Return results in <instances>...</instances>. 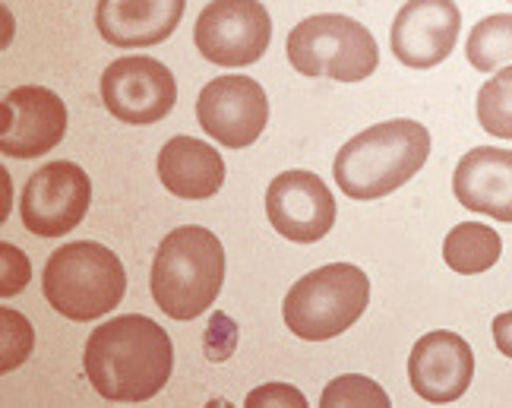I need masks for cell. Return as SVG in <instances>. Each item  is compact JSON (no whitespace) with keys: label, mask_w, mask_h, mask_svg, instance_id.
<instances>
[{"label":"cell","mask_w":512,"mask_h":408,"mask_svg":"<svg viewBox=\"0 0 512 408\" xmlns=\"http://www.w3.org/2000/svg\"><path fill=\"white\" fill-rule=\"evenodd\" d=\"M86 380L108 402H149L174 371V345L152 317L124 314L92 329L86 342Z\"/></svg>","instance_id":"1"},{"label":"cell","mask_w":512,"mask_h":408,"mask_svg":"<svg viewBox=\"0 0 512 408\" xmlns=\"http://www.w3.org/2000/svg\"><path fill=\"white\" fill-rule=\"evenodd\" d=\"M430 133L418 121H386L351 136L332 162V178L348 200H380L405 187L424 168Z\"/></svg>","instance_id":"2"},{"label":"cell","mask_w":512,"mask_h":408,"mask_svg":"<svg viewBox=\"0 0 512 408\" xmlns=\"http://www.w3.org/2000/svg\"><path fill=\"white\" fill-rule=\"evenodd\" d=\"M225 282V247L203 225L174 228L152 260V298L171 320H196L215 304Z\"/></svg>","instance_id":"3"},{"label":"cell","mask_w":512,"mask_h":408,"mask_svg":"<svg viewBox=\"0 0 512 408\" xmlns=\"http://www.w3.org/2000/svg\"><path fill=\"white\" fill-rule=\"evenodd\" d=\"M45 301L61 317L89 323L124 301L127 272L117 254L95 241H73L54 250L42 272Z\"/></svg>","instance_id":"4"},{"label":"cell","mask_w":512,"mask_h":408,"mask_svg":"<svg viewBox=\"0 0 512 408\" xmlns=\"http://www.w3.org/2000/svg\"><path fill=\"white\" fill-rule=\"evenodd\" d=\"M370 304V279L354 263H329L307 272L285 295V326L304 342L342 336L364 317Z\"/></svg>","instance_id":"5"},{"label":"cell","mask_w":512,"mask_h":408,"mask_svg":"<svg viewBox=\"0 0 512 408\" xmlns=\"http://www.w3.org/2000/svg\"><path fill=\"white\" fill-rule=\"evenodd\" d=\"M288 64L301 76H326L339 83H361L380 67V48L358 19L317 13L301 19L285 42Z\"/></svg>","instance_id":"6"},{"label":"cell","mask_w":512,"mask_h":408,"mask_svg":"<svg viewBox=\"0 0 512 408\" xmlns=\"http://www.w3.org/2000/svg\"><path fill=\"white\" fill-rule=\"evenodd\" d=\"M193 42L219 67H250L272 42V19L263 0H212L196 16Z\"/></svg>","instance_id":"7"},{"label":"cell","mask_w":512,"mask_h":408,"mask_svg":"<svg viewBox=\"0 0 512 408\" xmlns=\"http://www.w3.org/2000/svg\"><path fill=\"white\" fill-rule=\"evenodd\" d=\"M196 121L225 149H247L269 124V99L253 76H215L196 99Z\"/></svg>","instance_id":"8"},{"label":"cell","mask_w":512,"mask_h":408,"mask_svg":"<svg viewBox=\"0 0 512 408\" xmlns=\"http://www.w3.org/2000/svg\"><path fill=\"white\" fill-rule=\"evenodd\" d=\"M92 181L76 162H48L38 168L19 203L23 225L38 238H61L86 219Z\"/></svg>","instance_id":"9"},{"label":"cell","mask_w":512,"mask_h":408,"mask_svg":"<svg viewBox=\"0 0 512 408\" xmlns=\"http://www.w3.org/2000/svg\"><path fill=\"white\" fill-rule=\"evenodd\" d=\"M102 102L117 121L149 127L171 114L177 102V83L171 70L155 57H117L102 73Z\"/></svg>","instance_id":"10"},{"label":"cell","mask_w":512,"mask_h":408,"mask_svg":"<svg viewBox=\"0 0 512 408\" xmlns=\"http://www.w3.org/2000/svg\"><path fill=\"white\" fill-rule=\"evenodd\" d=\"M269 225L294 244H317L336 225V197L313 171H282L266 190Z\"/></svg>","instance_id":"11"},{"label":"cell","mask_w":512,"mask_h":408,"mask_svg":"<svg viewBox=\"0 0 512 408\" xmlns=\"http://www.w3.org/2000/svg\"><path fill=\"white\" fill-rule=\"evenodd\" d=\"M67 133V105L45 86H19L4 95L0 152L13 159H38L61 146Z\"/></svg>","instance_id":"12"},{"label":"cell","mask_w":512,"mask_h":408,"mask_svg":"<svg viewBox=\"0 0 512 408\" xmlns=\"http://www.w3.org/2000/svg\"><path fill=\"white\" fill-rule=\"evenodd\" d=\"M462 32L456 0H408L389 32L392 54L411 70H430L452 54Z\"/></svg>","instance_id":"13"},{"label":"cell","mask_w":512,"mask_h":408,"mask_svg":"<svg viewBox=\"0 0 512 408\" xmlns=\"http://www.w3.org/2000/svg\"><path fill=\"white\" fill-rule=\"evenodd\" d=\"M475 377V355L459 333H427L408 355V380L424 402L446 405L465 396Z\"/></svg>","instance_id":"14"},{"label":"cell","mask_w":512,"mask_h":408,"mask_svg":"<svg viewBox=\"0 0 512 408\" xmlns=\"http://www.w3.org/2000/svg\"><path fill=\"white\" fill-rule=\"evenodd\" d=\"M187 0H98L95 26L111 48L162 45L181 26Z\"/></svg>","instance_id":"15"},{"label":"cell","mask_w":512,"mask_h":408,"mask_svg":"<svg viewBox=\"0 0 512 408\" xmlns=\"http://www.w3.org/2000/svg\"><path fill=\"white\" fill-rule=\"evenodd\" d=\"M456 200L497 222H512V152L497 146H475L465 152L452 174Z\"/></svg>","instance_id":"16"},{"label":"cell","mask_w":512,"mask_h":408,"mask_svg":"<svg viewBox=\"0 0 512 408\" xmlns=\"http://www.w3.org/2000/svg\"><path fill=\"white\" fill-rule=\"evenodd\" d=\"M159 178L181 200H212L225 184V159L196 136H171L159 152Z\"/></svg>","instance_id":"17"},{"label":"cell","mask_w":512,"mask_h":408,"mask_svg":"<svg viewBox=\"0 0 512 408\" xmlns=\"http://www.w3.org/2000/svg\"><path fill=\"white\" fill-rule=\"evenodd\" d=\"M503 254V238L481 222H462L443 241V260L459 276H481Z\"/></svg>","instance_id":"18"},{"label":"cell","mask_w":512,"mask_h":408,"mask_svg":"<svg viewBox=\"0 0 512 408\" xmlns=\"http://www.w3.org/2000/svg\"><path fill=\"white\" fill-rule=\"evenodd\" d=\"M468 64L481 73H494L512 64V13L484 16L468 35Z\"/></svg>","instance_id":"19"},{"label":"cell","mask_w":512,"mask_h":408,"mask_svg":"<svg viewBox=\"0 0 512 408\" xmlns=\"http://www.w3.org/2000/svg\"><path fill=\"white\" fill-rule=\"evenodd\" d=\"M478 124L490 136L512 140V64L497 70L478 92Z\"/></svg>","instance_id":"20"},{"label":"cell","mask_w":512,"mask_h":408,"mask_svg":"<svg viewBox=\"0 0 512 408\" xmlns=\"http://www.w3.org/2000/svg\"><path fill=\"white\" fill-rule=\"evenodd\" d=\"M320 405L332 408V405H377V408H386L389 405V396L380 383H373L370 377H361V374H345L339 380H332L323 396H320Z\"/></svg>","instance_id":"21"},{"label":"cell","mask_w":512,"mask_h":408,"mask_svg":"<svg viewBox=\"0 0 512 408\" xmlns=\"http://www.w3.org/2000/svg\"><path fill=\"white\" fill-rule=\"evenodd\" d=\"M0 323H4V348H0V355H4V361H0V371H13V367H19L29 352H32V323L19 314V310H10L4 307L0 310Z\"/></svg>","instance_id":"22"},{"label":"cell","mask_w":512,"mask_h":408,"mask_svg":"<svg viewBox=\"0 0 512 408\" xmlns=\"http://www.w3.org/2000/svg\"><path fill=\"white\" fill-rule=\"evenodd\" d=\"M0 263H4V269H0V279H4L0 282V295L13 298L29 285V260L19 247L0 244Z\"/></svg>","instance_id":"23"},{"label":"cell","mask_w":512,"mask_h":408,"mask_svg":"<svg viewBox=\"0 0 512 408\" xmlns=\"http://www.w3.org/2000/svg\"><path fill=\"white\" fill-rule=\"evenodd\" d=\"M244 405H298V408H304L307 399L301 390H294L288 383H266L260 390H253Z\"/></svg>","instance_id":"24"},{"label":"cell","mask_w":512,"mask_h":408,"mask_svg":"<svg viewBox=\"0 0 512 408\" xmlns=\"http://www.w3.org/2000/svg\"><path fill=\"white\" fill-rule=\"evenodd\" d=\"M494 342L500 348V355L512 358V310L494 317Z\"/></svg>","instance_id":"25"},{"label":"cell","mask_w":512,"mask_h":408,"mask_svg":"<svg viewBox=\"0 0 512 408\" xmlns=\"http://www.w3.org/2000/svg\"><path fill=\"white\" fill-rule=\"evenodd\" d=\"M509 4H512V0H509Z\"/></svg>","instance_id":"26"}]
</instances>
